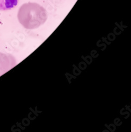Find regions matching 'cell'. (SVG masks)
Returning a JSON list of instances; mask_svg holds the SVG:
<instances>
[{"label": "cell", "mask_w": 131, "mask_h": 132, "mask_svg": "<svg viewBox=\"0 0 131 132\" xmlns=\"http://www.w3.org/2000/svg\"><path fill=\"white\" fill-rule=\"evenodd\" d=\"M19 22L27 29H35L43 24L47 19L45 9L36 3L22 5L18 13Z\"/></svg>", "instance_id": "cell-1"}, {"label": "cell", "mask_w": 131, "mask_h": 132, "mask_svg": "<svg viewBox=\"0 0 131 132\" xmlns=\"http://www.w3.org/2000/svg\"><path fill=\"white\" fill-rule=\"evenodd\" d=\"M19 0H0V11L10 10L16 7Z\"/></svg>", "instance_id": "cell-2"}]
</instances>
